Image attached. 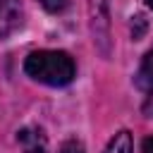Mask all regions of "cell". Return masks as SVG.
I'll return each mask as SVG.
<instances>
[{
	"label": "cell",
	"instance_id": "9",
	"mask_svg": "<svg viewBox=\"0 0 153 153\" xmlns=\"http://www.w3.org/2000/svg\"><path fill=\"white\" fill-rule=\"evenodd\" d=\"M146 5H148V7H151V10H153V0H146Z\"/></svg>",
	"mask_w": 153,
	"mask_h": 153
},
{
	"label": "cell",
	"instance_id": "1",
	"mask_svg": "<svg viewBox=\"0 0 153 153\" xmlns=\"http://www.w3.org/2000/svg\"><path fill=\"white\" fill-rule=\"evenodd\" d=\"M24 72L45 86H67L76 76V65L65 50H33L24 60Z\"/></svg>",
	"mask_w": 153,
	"mask_h": 153
},
{
	"label": "cell",
	"instance_id": "3",
	"mask_svg": "<svg viewBox=\"0 0 153 153\" xmlns=\"http://www.w3.org/2000/svg\"><path fill=\"white\" fill-rule=\"evenodd\" d=\"M22 153H48V139L41 127H22L17 131Z\"/></svg>",
	"mask_w": 153,
	"mask_h": 153
},
{
	"label": "cell",
	"instance_id": "8",
	"mask_svg": "<svg viewBox=\"0 0 153 153\" xmlns=\"http://www.w3.org/2000/svg\"><path fill=\"white\" fill-rule=\"evenodd\" d=\"M141 153H153V134L143 139V148H141Z\"/></svg>",
	"mask_w": 153,
	"mask_h": 153
},
{
	"label": "cell",
	"instance_id": "4",
	"mask_svg": "<svg viewBox=\"0 0 153 153\" xmlns=\"http://www.w3.org/2000/svg\"><path fill=\"white\" fill-rule=\"evenodd\" d=\"M136 86L143 93L153 96V48L146 53V57H143V62H141V67L136 72Z\"/></svg>",
	"mask_w": 153,
	"mask_h": 153
},
{
	"label": "cell",
	"instance_id": "6",
	"mask_svg": "<svg viewBox=\"0 0 153 153\" xmlns=\"http://www.w3.org/2000/svg\"><path fill=\"white\" fill-rule=\"evenodd\" d=\"M38 2L43 5V10H48L53 14H57V12H62L67 7V0H38Z\"/></svg>",
	"mask_w": 153,
	"mask_h": 153
},
{
	"label": "cell",
	"instance_id": "2",
	"mask_svg": "<svg viewBox=\"0 0 153 153\" xmlns=\"http://www.w3.org/2000/svg\"><path fill=\"white\" fill-rule=\"evenodd\" d=\"M24 22V10L19 0H0V38L14 33Z\"/></svg>",
	"mask_w": 153,
	"mask_h": 153
},
{
	"label": "cell",
	"instance_id": "5",
	"mask_svg": "<svg viewBox=\"0 0 153 153\" xmlns=\"http://www.w3.org/2000/svg\"><path fill=\"white\" fill-rule=\"evenodd\" d=\"M105 153H134V141L127 129H120L105 146Z\"/></svg>",
	"mask_w": 153,
	"mask_h": 153
},
{
	"label": "cell",
	"instance_id": "7",
	"mask_svg": "<svg viewBox=\"0 0 153 153\" xmlns=\"http://www.w3.org/2000/svg\"><path fill=\"white\" fill-rule=\"evenodd\" d=\"M60 153H86V151H84V146H81L79 141L69 139V141H65V143L60 146Z\"/></svg>",
	"mask_w": 153,
	"mask_h": 153
}]
</instances>
